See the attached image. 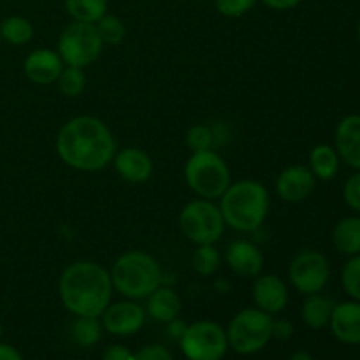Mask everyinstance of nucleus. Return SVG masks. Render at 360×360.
Segmentation results:
<instances>
[{
    "instance_id": "2f4dec72",
    "label": "nucleus",
    "mask_w": 360,
    "mask_h": 360,
    "mask_svg": "<svg viewBox=\"0 0 360 360\" xmlns=\"http://www.w3.org/2000/svg\"><path fill=\"white\" fill-rule=\"evenodd\" d=\"M345 202L352 207L354 211L360 213V171L355 172L354 176L347 179L343 188Z\"/></svg>"
},
{
    "instance_id": "ea45409f",
    "label": "nucleus",
    "mask_w": 360,
    "mask_h": 360,
    "mask_svg": "<svg viewBox=\"0 0 360 360\" xmlns=\"http://www.w3.org/2000/svg\"><path fill=\"white\" fill-rule=\"evenodd\" d=\"M288 360H313V357L308 354V352H297V354L292 355Z\"/></svg>"
},
{
    "instance_id": "a211bd4d",
    "label": "nucleus",
    "mask_w": 360,
    "mask_h": 360,
    "mask_svg": "<svg viewBox=\"0 0 360 360\" xmlns=\"http://www.w3.org/2000/svg\"><path fill=\"white\" fill-rule=\"evenodd\" d=\"M329 326L338 341L360 345V302L352 299L334 306Z\"/></svg>"
},
{
    "instance_id": "6ab92c4d",
    "label": "nucleus",
    "mask_w": 360,
    "mask_h": 360,
    "mask_svg": "<svg viewBox=\"0 0 360 360\" xmlns=\"http://www.w3.org/2000/svg\"><path fill=\"white\" fill-rule=\"evenodd\" d=\"M146 315L157 320L160 323H167L171 320L178 319L181 313V299L178 292L172 290L171 287H160L155 292H151L146 297Z\"/></svg>"
},
{
    "instance_id": "79ce46f5",
    "label": "nucleus",
    "mask_w": 360,
    "mask_h": 360,
    "mask_svg": "<svg viewBox=\"0 0 360 360\" xmlns=\"http://www.w3.org/2000/svg\"><path fill=\"white\" fill-rule=\"evenodd\" d=\"M2 333H4V327H2V322H0V338H2Z\"/></svg>"
},
{
    "instance_id": "f03ea898",
    "label": "nucleus",
    "mask_w": 360,
    "mask_h": 360,
    "mask_svg": "<svg viewBox=\"0 0 360 360\" xmlns=\"http://www.w3.org/2000/svg\"><path fill=\"white\" fill-rule=\"evenodd\" d=\"M111 274L94 260L69 264L58 278V295L63 308L74 316L101 319L112 299Z\"/></svg>"
},
{
    "instance_id": "39448f33",
    "label": "nucleus",
    "mask_w": 360,
    "mask_h": 360,
    "mask_svg": "<svg viewBox=\"0 0 360 360\" xmlns=\"http://www.w3.org/2000/svg\"><path fill=\"white\" fill-rule=\"evenodd\" d=\"M185 181L197 197L217 200L232 183L231 169L214 150L192 151L185 164Z\"/></svg>"
},
{
    "instance_id": "37998d69",
    "label": "nucleus",
    "mask_w": 360,
    "mask_h": 360,
    "mask_svg": "<svg viewBox=\"0 0 360 360\" xmlns=\"http://www.w3.org/2000/svg\"><path fill=\"white\" fill-rule=\"evenodd\" d=\"M193 2H206V0H193Z\"/></svg>"
},
{
    "instance_id": "f704fd0d",
    "label": "nucleus",
    "mask_w": 360,
    "mask_h": 360,
    "mask_svg": "<svg viewBox=\"0 0 360 360\" xmlns=\"http://www.w3.org/2000/svg\"><path fill=\"white\" fill-rule=\"evenodd\" d=\"M134 354L123 345H111L102 354V360H132Z\"/></svg>"
},
{
    "instance_id": "20e7f679",
    "label": "nucleus",
    "mask_w": 360,
    "mask_h": 360,
    "mask_svg": "<svg viewBox=\"0 0 360 360\" xmlns=\"http://www.w3.org/2000/svg\"><path fill=\"white\" fill-rule=\"evenodd\" d=\"M112 288L125 299L143 301L157 290L164 281L160 262L151 253L143 250H130L122 253L112 264Z\"/></svg>"
},
{
    "instance_id": "58836bf2",
    "label": "nucleus",
    "mask_w": 360,
    "mask_h": 360,
    "mask_svg": "<svg viewBox=\"0 0 360 360\" xmlns=\"http://www.w3.org/2000/svg\"><path fill=\"white\" fill-rule=\"evenodd\" d=\"M214 288H217V292H220V294H225V292L231 290V283L229 281H214Z\"/></svg>"
},
{
    "instance_id": "7ed1b4c3",
    "label": "nucleus",
    "mask_w": 360,
    "mask_h": 360,
    "mask_svg": "<svg viewBox=\"0 0 360 360\" xmlns=\"http://www.w3.org/2000/svg\"><path fill=\"white\" fill-rule=\"evenodd\" d=\"M218 206L227 227L238 232H255L269 214V190L257 179H238L229 185Z\"/></svg>"
},
{
    "instance_id": "f8f14e48",
    "label": "nucleus",
    "mask_w": 360,
    "mask_h": 360,
    "mask_svg": "<svg viewBox=\"0 0 360 360\" xmlns=\"http://www.w3.org/2000/svg\"><path fill=\"white\" fill-rule=\"evenodd\" d=\"M315 174L311 172V169L301 164L285 167L278 174L276 183H274V190H276L278 197L290 204L302 202L304 199H308L313 193V190H315Z\"/></svg>"
},
{
    "instance_id": "c85d7f7f",
    "label": "nucleus",
    "mask_w": 360,
    "mask_h": 360,
    "mask_svg": "<svg viewBox=\"0 0 360 360\" xmlns=\"http://www.w3.org/2000/svg\"><path fill=\"white\" fill-rule=\"evenodd\" d=\"M341 285L354 301L360 302V255H354L345 264L341 271Z\"/></svg>"
},
{
    "instance_id": "393cba45",
    "label": "nucleus",
    "mask_w": 360,
    "mask_h": 360,
    "mask_svg": "<svg viewBox=\"0 0 360 360\" xmlns=\"http://www.w3.org/2000/svg\"><path fill=\"white\" fill-rule=\"evenodd\" d=\"M104 327L101 319L95 316H76V320L70 326V336L79 347L90 348L101 341Z\"/></svg>"
},
{
    "instance_id": "5701e85b",
    "label": "nucleus",
    "mask_w": 360,
    "mask_h": 360,
    "mask_svg": "<svg viewBox=\"0 0 360 360\" xmlns=\"http://www.w3.org/2000/svg\"><path fill=\"white\" fill-rule=\"evenodd\" d=\"M34 25L28 18L18 16H7L6 20L0 21V35L2 41L11 46H25L34 39Z\"/></svg>"
},
{
    "instance_id": "9d476101",
    "label": "nucleus",
    "mask_w": 360,
    "mask_h": 360,
    "mask_svg": "<svg viewBox=\"0 0 360 360\" xmlns=\"http://www.w3.org/2000/svg\"><path fill=\"white\" fill-rule=\"evenodd\" d=\"M288 280L301 294H320L330 280L329 260L323 253L304 250L292 259L288 266Z\"/></svg>"
},
{
    "instance_id": "a19ab883",
    "label": "nucleus",
    "mask_w": 360,
    "mask_h": 360,
    "mask_svg": "<svg viewBox=\"0 0 360 360\" xmlns=\"http://www.w3.org/2000/svg\"><path fill=\"white\" fill-rule=\"evenodd\" d=\"M357 37H359V42H360V21H359V27H357Z\"/></svg>"
},
{
    "instance_id": "bb28decb",
    "label": "nucleus",
    "mask_w": 360,
    "mask_h": 360,
    "mask_svg": "<svg viewBox=\"0 0 360 360\" xmlns=\"http://www.w3.org/2000/svg\"><path fill=\"white\" fill-rule=\"evenodd\" d=\"M56 88L65 97H79L86 88V74L79 67L65 65L56 79Z\"/></svg>"
},
{
    "instance_id": "4c0bfd02",
    "label": "nucleus",
    "mask_w": 360,
    "mask_h": 360,
    "mask_svg": "<svg viewBox=\"0 0 360 360\" xmlns=\"http://www.w3.org/2000/svg\"><path fill=\"white\" fill-rule=\"evenodd\" d=\"M0 360H23V357H21V354L14 347L0 343Z\"/></svg>"
},
{
    "instance_id": "412c9836",
    "label": "nucleus",
    "mask_w": 360,
    "mask_h": 360,
    "mask_svg": "<svg viewBox=\"0 0 360 360\" xmlns=\"http://www.w3.org/2000/svg\"><path fill=\"white\" fill-rule=\"evenodd\" d=\"M341 158L336 148L330 144H316L309 153V169L316 179L330 181L340 172Z\"/></svg>"
},
{
    "instance_id": "dca6fc26",
    "label": "nucleus",
    "mask_w": 360,
    "mask_h": 360,
    "mask_svg": "<svg viewBox=\"0 0 360 360\" xmlns=\"http://www.w3.org/2000/svg\"><path fill=\"white\" fill-rule=\"evenodd\" d=\"M63 67L65 63L60 58L56 49L39 48L27 55L23 62V72L27 79L34 84L48 86V84L56 83Z\"/></svg>"
},
{
    "instance_id": "a878e982",
    "label": "nucleus",
    "mask_w": 360,
    "mask_h": 360,
    "mask_svg": "<svg viewBox=\"0 0 360 360\" xmlns=\"http://www.w3.org/2000/svg\"><path fill=\"white\" fill-rule=\"evenodd\" d=\"M221 266V253L214 245H197L192 255V267L200 276H213Z\"/></svg>"
},
{
    "instance_id": "1a4fd4ad",
    "label": "nucleus",
    "mask_w": 360,
    "mask_h": 360,
    "mask_svg": "<svg viewBox=\"0 0 360 360\" xmlns=\"http://www.w3.org/2000/svg\"><path fill=\"white\" fill-rule=\"evenodd\" d=\"M179 348L188 360H221L229 350L227 333L213 320H199L186 327Z\"/></svg>"
},
{
    "instance_id": "cd10ccee",
    "label": "nucleus",
    "mask_w": 360,
    "mask_h": 360,
    "mask_svg": "<svg viewBox=\"0 0 360 360\" xmlns=\"http://www.w3.org/2000/svg\"><path fill=\"white\" fill-rule=\"evenodd\" d=\"M95 27H97V32L98 35H101L104 46L122 44L123 39H125L127 35L125 23H123L118 16H115V14L108 13L105 16H102L101 20L95 23Z\"/></svg>"
},
{
    "instance_id": "c03bdc74",
    "label": "nucleus",
    "mask_w": 360,
    "mask_h": 360,
    "mask_svg": "<svg viewBox=\"0 0 360 360\" xmlns=\"http://www.w3.org/2000/svg\"><path fill=\"white\" fill-rule=\"evenodd\" d=\"M2 42H4V41H2V35H0V46H2Z\"/></svg>"
},
{
    "instance_id": "4468645a",
    "label": "nucleus",
    "mask_w": 360,
    "mask_h": 360,
    "mask_svg": "<svg viewBox=\"0 0 360 360\" xmlns=\"http://www.w3.org/2000/svg\"><path fill=\"white\" fill-rule=\"evenodd\" d=\"M252 297L255 308L262 309L269 315H276L287 308L290 294H288L287 283L280 276L260 273L253 281Z\"/></svg>"
},
{
    "instance_id": "7c9ffc66",
    "label": "nucleus",
    "mask_w": 360,
    "mask_h": 360,
    "mask_svg": "<svg viewBox=\"0 0 360 360\" xmlns=\"http://www.w3.org/2000/svg\"><path fill=\"white\" fill-rule=\"evenodd\" d=\"M259 0H214V7L225 18H241L255 7Z\"/></svg>"
},
{
    "instance_id": "72a5a7b5",
    "label": "nucleus",
    "mask_w": 360,
    "mask_h": 360,
    "mask_svg": "<svg viewBox=\"0 0 360 360\" xmlns=\"http://www.w3.org/2000/svg\"><path fill=\"white\" fill-rule=\"evenodd\" d=\"M292 334H294V326H292L290 320H273V338H276L280 341H287L290 340Z\"/></svg>"
},
{
    "instance_id": "f257e3e1",
    "label": "nucleus",
    "mask_w": 360,
    "mask_h": 360,
    "mask_svg": "<svg viewBox=\"0 0 360 360\" xmlns=\"http://www.w3.org/2000/svg\"><path fill=\"white\" fill-rule=\"evenodd\" d=\"M56 153L67 167L81 172H98L112 162L116 139L101 118L74 116L56 134Z\"/></svg>"
},
{
    "instance_id": "e433bc0d",
    "label": "nucleus",
    "mask_w": 360,
    "mask_h": 360,
    "mask_svg": "<svg viewBox=\"0 0 360 360\" xmlns=\"http://www.w3.org/2000/svg\"><path fill=\"white\" fill-rule=\"evenodd\" d=\"M186 327H188V326H186V323L183 322V320H179V319L171 320V322H167V333H169V336H171L172 340L179 341V340H181L183 334H185Z\"/></svg>"
},
{
    "instance_id": "4be33fe9",
    "label": "nucleus",
    "mask_w": 360,
    "mask_h": 360,
    "mask_svg": "<svg viewBox=\"0 0 360 360\" xmlns=\"http://www.w3.org/2000/svg\"><path fill=\"white\" fill-rule=\"evenodd\" d=\"M333 243L345 255H360V218L348 217L338 221L333 231Z\"/></svg>"
},
{
    "instance_id": "423d86ee",
    "label": "nucleus",
    "mask_w": 360,
    "mask_h": 360,
    "mask_svg": "<svg viewBox=\"0 0 360 360\" xmlns=\"http://www.w3.org/2000/svg\"><path fill=\"white\" fill-rule=\"evenodd\" d=\"M273 315L259 308H245L231 320L227 333L229 348L239 355H252L273 340Z\"/></svg>"
},
{
    "instance_id": "aec40b11",
    "label": "nucleus",
    "mask_w": 360,
    "mask_h": 360,
    "mask_svg": "<svg viewBox=\"0 0 360 360\" xmlns=\"http://www.w3.org/2000/svg\"><path fill=\"white\" fill-rule=\"evenodd\" d=\"M336 306V302L330 297L322 294H311L306 295L304 302H302L301 308V319L309 329H323V327L329 326L330 315H333V309Z\"/></svg>"
},
{
    "instance_id": "b1692460",
    "label": "nucleus",
    "mask_w": 360,
    "mask_h": 360,
    "mask_svg": "<svg viewBox=\"0 0 360 360\" xmlns=\"http://www.w3.org/2000/svg\"><path fill=\"white\" fill-rule=\"evenodd\" d=\"M65 11L72 21L97 23L109 11V0H65Z\"/></svg>"
},
{
    "instance_id": "0eeeda50",
    "label": "nucleus",
    "mask_w": 360,
    "mask_h": 360,
    "mask_svg": "<svg viewBox=\"0 0 360 360\" xmlns=\"http://www.w3.org/2000/svg\"><path fill=\"white\" fill-rule=\"evenodd\" d=\"M178 221L179 231L193 245H217L227 227L220 206L200 197L183 206Z\"/></svg>"
},
{
    "instance_id": "2eb2a0df",
    "label": "nucleus",
    "mask_w": 360,
    "mask_h": 360,
    "mask_svg": "<svg viewBox=\"0 0 360 360\" xmlns=\"http://www.w3.org/2000/svg\"><path fill=\"white\" fill-rule=\"evenodd\" d=\"M111 164L116 174L123 181L132 183V185H143L153 174V160L141 148L129 146L123 150H116Z\"/></svg>"
},
{
    "instance_id": "9b49d317",
    "label": "nucleus",
    "mask_w": 360,
    "mask_h": 360,
    "mask_svg": "<svg viewBox=\"0 0 360 360\" xmlns=\"http://www.w3.org/2000/svg\"><path fill=\"white\" fill-rule=\"evenodd\" d=\"M104 330L112 336H132L143 329L146 322V309L132 299L111 302L101 315Z\"/></svg>"
},
{
    "instance_id": "6e6552de",
    "label": "nucleus",
    "mask_w": 360,
    "mask_h": 360,
    "mask_svg": "<svg viewBox=\"0 0 360 360\" xmlns=\"http://www.w3.org/2000/svg\"><path fill=\"white\" fill-rule=\"evenodd\" d=\"M102 49L104 42L98 35L97 27L83 21H70L62 30L56 44V51L63 63L79 69H84L98 60Z\"/></svg>"
},
{
    "instance_id": "c756f323",
    "label": "nucleus",
    "mask_w": 360,
    "mask_h": 360,
    "mask_svg": "<svg viewBox=\"0 0 360 360\" xmlns=\"http://www.w3.org/2000/svg\"><path fill=\"white\" fill-rule=\"evenodd\" d=\"M186 146L192 151L213 150L214 144V132L207 125H193L186 132Z\"/></svg>"
},
{
    "instance_id": "c9c22d12",
    "label": "nucleus",
    "mask_w": 360,
    "mask_h": 360,
    "mask_svg": "<svg viewBox=\"0 0 360 360\" xmlns=\"http://www.w3.org/2000/svg\"><path fill=\"white\" fill-rule=\"evenodd\" d=\"M260 2L273 11H288L302 4V0H260Z\"/></svg>"
},
{
    "instance_id": "473e14b6",
    "label": "nucleus",
    "mask_w": 360,
    "mask_h": 360,
    "mask_svg": "<svg viewBox=\"0 0 360 360\" xmlns=\"http://www.w3.org/2000/svg\"><path fill=\"white\" fill-rule=\"evenodd\" d=\"M132 360H174L164 345H148L134 354Z\"/></svg>"
},
{
    "instance_id": "f3484780",
    "label": "nucleus",
    "mask_w": 360,
    "mask_h": 360,
    "mask_svg": "<svg viewBox=\"0 0 360 360\" xmlns=\"http://www.w3.org/2000/svg\"><path fill=\"white\" fill-rule=\"evenodd\" d=\"M334 143L341 160L360 171V115H348L338 123Z\"/></svg>"
},
{
    "instance_id": "ddd939ff",
    "label": "nucleus",
    "mask_w": 360,
    "mask_h": 360,
    "mask_svg": "<svg viewBox=\"0 0 360 360\" xmlns=\"http://www.w3.org/2000/svg\"><path fill=\"white\" fill-rule=\"evenodd\" d=\"M224 259L229 269L241 278H255L264 269V253L248 239H234L229 243Z\"/></svg>"
}]
</instances>
